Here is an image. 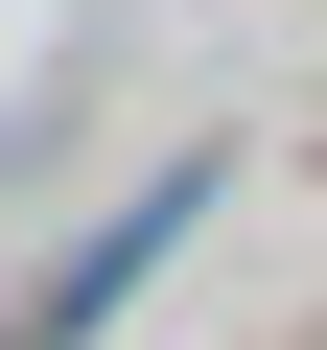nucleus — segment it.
Listing matches in <instances>:
<instances>
[{
  "mask_svg": "<svg viewBox=\"0 0 327 350\" xmlns=\"http://www.w3.org/2000/svg\"><path fill=\"white\" fill-rule=\"evenodd\" d=\"M187 211H211V140H164V163H140V187H117V211H94L70 257H47L24 304H0V350H94V327H117V304H140L164 257H187Z\"/></svg>",
  "mask_w": 327,
  "mask_h": 350,
  "instance_id": "f257e3e1",
  "label": "nucleus"
}]
</instances>
